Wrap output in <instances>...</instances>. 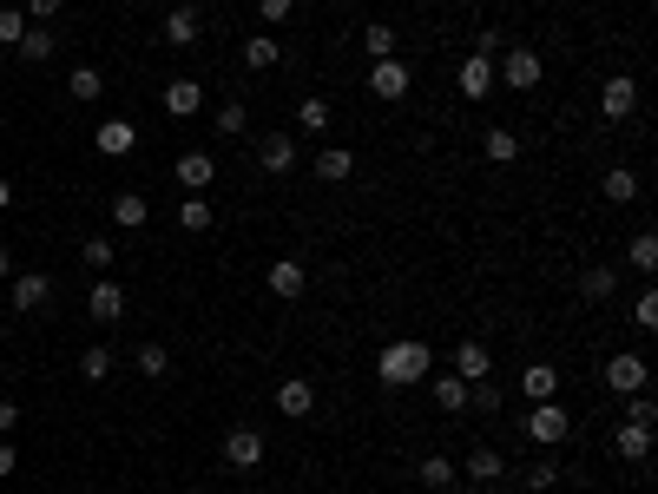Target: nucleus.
Instances as JSON below:
<instances>
[{
    "label": "nucleus",
    "instance_id": "nucleus-1",
    "mask_svg": "<svg viewBox=\"0 0 658 494\" xmlns=\"http://www.w3.org/2000/svg\"><path fill=\"white\" fill-rule=\"evenodd\" d=\"M428 363H435V350L415 343V336H402V343H389V350L376 356V376L389 389H408V383H422V376H428Z\"/></svg>",
    "mask_w": 658,
    "mask_h": 494
},
{
    "label": "nucleus",
    "instance_id": "nucleus-2",
    "mask_svg": "<svg viewBox=\"0 0 658 494\" xmlns=\"http://www.w3.org/2000/svg\"><path fill=\"white\" fill-rule=\"evenodd\" d=\"M527 435L540 448H560L566 435H573V415H566L560 402H533V409H527Z\"/></svg>",
    "mask_w": 658,
    "mask_h": 494
},
{
    "label": "nucleus",
    "instance_id": "nucleus-3",
    "mask_svg": "<svg viewBox=\"0 0 658 494\" xmlns=\"http://www.w3.org/2000/svg\"><path fill=\"white\" fill-rule=\"evenodd\" d=\"M494 80H501L507 93H533V86H540V53L507 47V53H501V66H494Z\"/></svg>",
    "mask_w": 658,
    "mask_h": 494
},
{
    "label": "nucleus",
    "instance_id": "nucleus-4",
    "mask_svg": "<svg viewBox=\"0 0 658 494\" xmlns=\"http://www.w3.org/2000/svg\"><path fill=\"white\" fill-rule=\"evenodd\" d=\"M47 297H53V277H40V271H14L7 277V303H14V310H47Z\"/></svg>",
    "mask_w": 658,
    "mask_h": 494
},
{
    "label": "nucleus",
    "instance_id": "nucleus-5",
    "mask_svg": "<svg viewBox=\"0 0 658 494\" xmlns=\"http://www.w3.org/2000/svg\"><path fill=\"white\" fill-rule=\"evenodd\" d=\"M224 468H237V475L264 468V435H257V429H231V435H224Z\"/></svg>",
    "mask_w": 658,
    "mask_h": 494
},
{
    "label": "nucleus",
    "instance_id": "nucleus-6",
    "mask_svg": "<svg viewBox=\"0 0 658 494\" xmlns=\"http://www.w3.org/2000/svg\"><path fill=\"white\" fill-rule=\"evenodd\" d=\"M599 112H606V119H632V112H639V80H632V73H612V80L599 86Z\"/></svg>",
    "mask_w": 658,
    "mask_h": 494
},
{
    "label": "nucleus",
    "instance_id": "nucleus-7",
    "mask_svg": "<svg viewBox=\"0 0 658 494\" xmlns=\"http://www.w3.org/2000/svg\"><path fill=\"white\" fill-rule=\"evenodd\" d=\"M606 389L612 396H639L645 389V356H606Z\"/></svg>",
    "mask_w": 658,
    "mask_h": 494
},
{
    "label": "nucleus",
    "instance_id": "nucleus-8",
    "mask_svg": "<svg viewBox=\"0 0 658 494\" xmlns=\"http://www.w3.org/2000/svg\"><path fill=\"white\" fill-rule=\"evenodd\" d=\"M448 363H455L461 383H487V376H494V350H487V343H474V336L461 343L455 356H448Z\"/></svg>",
    "mask_w": 658,
    "mask_h": 494
},
{
    "label": "nucleus",
    "instance_id": "nucleus-9",
    "mask_svg": "<svg viewBox=\"0 0 658 494\" xmlns=\"http://www.w3.org/2000/svg\"><path fill=\"white\" fill-rule=\"evenodd\" d=\"M178 185H185V192H211V178H218V159H211V152H178Z\"/></svg>",
    "mask_w": 658,
    "mask_h": 494
},
{
    "label": "nucleus",
    "instance_id": "nucleus-10",
    "mask_svg": "<svg viewBox=\"0 0 658 494\" xmlns=\"http://www.w3.org/2000/svg\"><path fill=\"white\" fill-rule=\"evenodd\" d=\"M303 284H310V271H303L297 257H277V264H270V297L297 303V297H303Z\"/></svg>",
    "mask_w": 658,
    "mask_h": 494
},
{
    "label": "nucleus",
    "instance_id": "nucleus-11",
    "mask_svg": "<svg viewBox=\"0 0 658 494\" xmlns=\"http://www.w3.org/2000/svg\"><path fill=\"white\" fill-rule=\"evenodd\" d=\"M257 159H264V172H290V165H297V139H290V132H264V139H257Z\"/></svg>",
    "mask_w": 658,
    "mask_h": 494
},
{
    "label": "nucleus",
    "instance_id": "nucleus-12",
    "mask_svg": "<svg viewBox=\"0 0 658 494\" xmlns=\"http://www.w3.org/2000/svg\"><path fill=\"white\" fill-rule=\"evenodd\" d=\"M369 93H376V99H402L408 93V66L402 60H376V66H369Z\"/></svg>",
    "mask_w": 658,
    "mask_h": 494
},
{
    "label": "nucleus",
    "instance_id": "nucleus-13",
    "mask_svg": "<svg viewBox=\"0 0 658 494\" xmlns=\"http://www.w3.org/2000/svg\"><path fill=\"white\" fill-rule=\"evenodd\" d=\"M93 145L106 152V159H126L132 145H139V132H132V119H106V126L93 132Z\"/></svg>",
    "mask_w": 658,
    "mask_h": 494
},
{
    "label": "nucleus",
    "instance_id": "nucleus-14",
    "mask_svg": "<svg viewBox=\"0 0 658 494\" xmlns=\"http://www.w3.org/2000/svg\"><path fill=\"white\" fill-rule=\"evenodd\" d=\"M487 93H494V60L468 53V60H461V99H487Z\"/></svg>",
    "mask_w": 658,
    "mask_h": 494
},
{
    "label": "nucleus",
    "instance_id": "nucleus-15",
    "mask_svg": "<svg viewBox=\"0 0 658 494\" xmlns=\"http://www.w3.org/2000/svg\"><path fill=\"white\" fill-rule=\"evenodd\" d=\"M86 303H93V323H119V317H126V290L112 284V277H99Z\"/></svg>",
    "mask_w": 658,
    "mask_h": 494
},
{
    "label": "nucleus",
    "instance_id": "nucleus-16",
    "mask_svg": "<svg viewBox=\"0 0 658 494\" xmlns=\"http://www.w3.org/2000/svg\"><path fill=\"white\" fill-rule=\"evenodd\" d=\"M310 409H316V389L303 383V376H290V383L277 389V415H290V422H303Z\"/></svg>",
    "mask_w": 658,
    "mask_h": 494
},
{
    "label": "nucleus",
    "instance_id": "nucleus-17",
    "mask_svg": "<svg viewBox=\"0 0 658 494\" xmlns=\"http://www.w3.org/2000/svg\"><path fill=\"white\" fill-rule=\"evenodd\" d=\"M349 172H356V152H349V145H323V152H316V178H323V185H343Z\"/></svg>",
    "mask_w": 658,
    "mask_h": 494
},
{
    "label": "nucleus",
    "instance_id": "nucleus-18",
    "mask_svg": "<svg viewBox=\"0 0 658 494\" xmlns=\"http://www.w3.org/2000/svg\"><path fill=\"white\" fill-rule=\"evenodd\" d=\"M395 47H402V33H395L389 20H369V27H362V53H369V60H395Z\"/></svg>",
    "mask_w": 658,
    "mask_h": 494
},
{
    "label": "nucleus",
    "instance_id": "nucleus-19",
    "mask_svg": "<svg viewBox=\"0 0 658 494\" xmlns=\"http://www.w3.org/2000/svg\"><path fill=\"white\" fill-rule=\"evenodd\" d=\"M165 47H198V7H172L165 14Z\"/></svg>",
    "mask_w": 658,
    "mask_h": 494
},
{
    "label": "nucleus",
    "instance_id": "nucleus-20",
    "mask_svg": "<svg viewBox=\"0 0 658 494\" xmlns=\"http://www.w3.org/2000/svg\"><path fill=\"white\" fill-rule=\"evenodd\" d=\"M198 106H204L198 80H172V86H165V112H172V119H191Z\"/></svg>",
    "mask_w": 658,
    "mask_h": 494
},
{
    "label": "nucleus",
    "instance_id": "nucleus-21",
    "mask_svg": "<svg viewBox=\"0 0 658 494\" xmlns=\"http://www.w3.org/2000/svg\"><path fill=\"white\" fill-rule=\"evenodd\" d=\"M14 53H20V60H33V66H47L53 53H60V40H53L47 27H27V33H20V47H14Z\"/></svg>",
    "mask_w": 658,
    "mask_h": 494
},
{
    "label": "nucleus",
    "instance_id": "nucleus-22",
    "mask_svg": "<svg viewBox=\"0 0 658 494\" xmlns=\"http://www.w3.org/2000/svg\"><path fill=\"white\" fill-rule=\"evenodd\" d=\"M612 448H619V462H645V455H652V429H639V422H626V429L612 435Z\"/></svg>",
    "mask_w": 658,
    "mask_h": 494
},
{
    "label": "nucleus",
    "instance_id": "nucleus-23",
    "mask_svg": "<svg viewBox=\"0 0 658 494\" xmlns=\"http://www.w3.org/2000/svg\"><path fill=\"white\" fill-rule=\"evenodd\" d=\"M435 409H441V415H461V409H468V383H461L455 369H448V376H435Z\"/></svg>",
    "mask_w": 658,
    "mask_h": 494
},
{
    "label": "nucleus",
    "instance_id": "nucleus-24",
    "mask_svg": "<svg viewBox=\"0 0 658 494\" xmlns=\"http://www.w3.org/2000/svg\"><path fill=\"white\" fill-rule=\"evenodd\" d=\"M415 475H422V488H455L461 468L448 462V455H422V462H415Z\"/></svg>",
    "mask_w": 658,
    "mask_h": 494
},
{
    "label": "nucleus",
    "instance_id": "nucleus-25",
    "mask_svg": "<svg viewBox=\"0 0 658 494\" xmlns=\"http://www.w3.org/2000/svg\"><path fill=\"white\" fill-rule=\"evenodd\" d=\"M145 218H152V205H145V192H119V198H112V224H126V231H139Z\"/></svg>",
    "mask_w": 658,
    "mask_h": 494
},
{
    "label": "nucleus",
    "instance_id": "nucleus-26",
    "mask_svg": "<svg viewBox=\"0 0 658 494\" xmlns=\"http://www.w3.org/2000/svg\"><path fill=\"white\" fill-rule=\"evenodd\" d=\"M481 152H487V159H494V165H514V159H520V139H514V132H507V126H487Z\"/></svg>",
    "mask_w": 658,
    "mask_h": 494
},
{
    "label": "nucleus",
    "instance_id": "nucleus-27",
    "mask_svg": "<svg viewBox=\"0 0 658 494\" xmlns=\"http://www.w3.org/2000/svg\"><path fill=\"white\" fill-rule=\"evenodd\" d=\"M501 475H507V462L494 455V448H474V455H468V481H481V488H494Z\"/></svg>",
    "mask_w": 658,
    "mask_h": 494
},
{
    "label": "nucleus",
    "instance_id": "nucleus-28",
    "mask_svg": "<svg viewBox=\"0 0 658 494\" xmlns=\"http://www.w3.org/2000/svg\"><path fill=\"white\" fill-rule=\"evenodd\" d=\"M277 60H283V47L270 40V33H257V40H244V66H251V73H270Z\"/></svg>",
    "mask_w": 658,
    "mask_h": 494
},
{
    "label": "nucleus",
    "instance_id": "nucleus-29",
    "mask_svg": "<svg viewBox=\"0 0 658 494\" xmlns=\"http://www.w3.org/2000/svg\"><path fill=\"white\" fill-rule=\"evenodd\" d=\"M520 389H527V402H553V389H560V376H553V363H533L527 376H520Z\"/></svg>",
    "mask_w": 658,
    "mask_h": 494
},
{
    "label": "nucleus",
    "instance_id": "nucleus-30",
    "mask_svg": "<svg viewBox=\"0 0 658 494\" xmlns=\"http://www.w3.org/2000/svg\"><path fill=\"white\" fill-rule=\"evenodd\" d=\"M297 119H303V132H310V139H316V132H329V119H336V112H329V99L303 93V99H297Z\"/></svg>",
    "mask_w": 658,
    "mask_h": 494
},
{
    "label": "nucleus",
    "instance_id": "nucleus-31",
    "mask_svg": "<svg viewBox=\"0 0 658 494\" xmlns=\"http://www.w3.org/2000/svg\"><path fill=\"white\" fill-rule=\"evenodd\" d=\"M66 93H73V99H86V106H93V99L106 93V80H99V66H73V73H66Z\"/></svg>",
    "mask_w": 658,
    "mask_h": 494
},
{
    "label": "nucleus",
    "instance_id": "nucleus-32",
    "mask_svg": "<svg viewBox=\"0 0 658 494\" xmlns=\"http://www.w3.org/2000/svg\"><path fill=\"white\" fill-rule=\"evenodd\" d=\"M211 218H218V211H211V198H204V192H191L185 205H178V224H185V231H211Z\"/></svg>",
    "mask_w": 658,
    "mask_h": 494
},
{
    "label": "nucleus",
    "instance_id": "nucleus-33",
    "mask_svg": "<svg viewBox=\"0 0 658 494\" xmlns=\"http://www.w3.org/2000/svg\"><path fill=\"white\" fill-rule=\"evenodd\" d=\"M612 290H619V271H606V264H593V271L580 277V297H593V303H606Z\"/></svg>",
    "mask_w": 658,
    "mask_h": 494
},
{
    "label": "nucleus",
    "instance_id": "nucleus-34",
    "mask_svg": "<svg viewBox=\"0 0 658 494\" xmlns=\"http://www.w3.org/2000/svg\"><path fill=\"white\" fill-rule=\"evenodd\" d=\"M132 363H139V376H152V383H158V376H172V350H165V343H145Z\"/></svg>",
    "mask_w": 658,
    "mask_h": 494
},
{
    "label": "nucleus",
    "instance_id": "nucleus-35",
    "mask_svg": "<svg viewBox=\"0 0 658 494\" xmlns=\"http://www.w3.org/2000/svg\"><path fill=\"white\" fill-rule=\"evenodd\" d=\"M606 198H612V205H632V198H639V178H632L626 165H612V172H606Z\"/></svg>",
    "mask_w": 658,
    "mask_h": 494
},
{
    "label": "nucleus",
    "instance_id": "nucleus-36",
    "mask_svg": "<svg viewBox=\"0 0 658 494\" xmlns=\"http://www.w3.org/2000/svg\"><path fill=\"white\" fill-rule=\"evenodd\" d=\"M79 376H86V383H106V376H112V350H106V343H93V350L79 356Z\"/></svg>",
    "mask_w": 658,
    "mask_h": 494
},
{
    "label": "nucleus",
    "instance_id": "nucleus-37",
    "mask_svg": "<svg viewBox=\"0 0 658 494\" xmlns=\"http://www.w3.org/2000/svg\"><path fill=\"white\" fill-rule=\"evenodd\" d=\"M626 257H632V271H658V238H652V231H639V238L626 244Z\"/></svg>",
    "mask_w": 658,
    "mask_h": 494
},
{
    "label": "nucleus",
    "instance_id": "nucleus-38",
    "mask_svg": "<svg viewBox=\"0 0 658 494\" xmlns=\"http://www.w3.org/2000/svg\"><path fill=\"white\" fill-rule=\"evenodd\" d=\"M244 126H251V112H244V99H224V106H218V132H224V139H237Z\"/></svg>",
    "mask_w": 658,
    "mask_h": 494
},
{
    "label": "nucleus",
    "instance_id": "nucleus-39",
    "mask_svg": "<svg viewBox=\"0 0 658 494\" xmlns=\"http://www.w3.org/2000/svg\"><path fill=\"white\" fill-rule=\"evenodd\" d=\"M632 323H639V330H658V290H652V284L632 297Z\"/></svg>",
    "mask_w": 658,
    "mask_h": 494
},
{
    "label": "nucleus",
    "instance_id": "nucleus-40",
    "mask_svg": "<svg viewBox=\"0 0 658 494\" xmlns=\"http://www.w3.org/2000/svg\"><path fill=\"white\" fill-rule=\"evenodd\" d=\"M626 422H639V429H652V422H658V402H652V389L626 396Z\"/></svg>",
    "mask_w": 658,
    "mask_h": 494
},
{
    "label": "nucleus",
    "instance_id": "nucleus-41",
    "mask_svg": "<svg viewBox=\"0 0 658 494\" xmlns=\"http://www.w3.org/2000/svg\"><path fill=\"white\" fill-rule=\"evenodd\" d=\"M20 33H27V14L20 7H0V47H20Z\"/></svg>",
    "mask_w": 658,
    "mask_h": 494
},
{
    "label": "nucleus",
    "instance_id": "nucleus-42",
    "mask_svg": "<svg viewBox=\"0 0 658 494\" xmlns=\"http://www.w3.org/2000/svg\"><path fill=\"white\" fill-rule=\"evenodd\" d=\"M468 409H501V389H494V376H487V383H468Z\"/></svg>",
    "mask_w": 658,
    "mask_h": 494
},
{
    "label": "nucleus",
    "instance_id": "nucleus-43",
    "mask_svg": "<svg viewBox=\"0 0 658 494\" xmlns=\"http://www.w3.org/2000/svg\"><path fill=\"white\" fill-rule=\"evenodd\" d=\"M474 53H481V60H501V53H507V33L481 27V33H474Z\"/></svg>",
    "mask_w": 658,
    "mask_h": 494
},
{
    "label": "nucleus",
    "instance_id": "nucleus-44",
    "mask_svg": "<svg viewBox=\"0 0 658 494\" xmlns=\"http://www.w3.org/2000/svg\"><path fill=\"white\" fill-rule=\"evenodd\" d=\"M257 14H264V27H283V20L297 14V0H257Z\"/></svg>",
    "mask_w": 658,
    "mask_h": 494
},
{
    "label": "nucleus",
    "instance_id": "nucleus-45",
    "mask_svg": "<svg viewBox=\"0 0 658 494\" xmlns=\"http://www.w3.org/2000/svg\"><path fill=\"white\" fill-rule=\"evenodd\" d=\"M79 257H86V264H93V271H106V264H112V257H119V251H112L106 238H86V251H79Z\"/></svg>",
    "mask_w": 658,
    "mask_h": 494
},
{
    "label": "nucleus",
    "instance_id": "nucleus-46",
    "mask_svg": "<svg viewBox=\"0 0 658 494\" xmlns=\"http://www.w3.org/2000/svg\"><path fill=\"white\" fill-rule=\"evenodd\" d=\"M553 481H560V468H553V462H533V468H527V488H533V494H547Z\"/></svg>",
    "mask_w": 658,
    "mask_h": 494
},
{
    "label": "nucleus",
    "instance_id": "nucleus-47",
    "mask_svg": "<svg viewBox=\"0 0 658 494\" xmlns=\"http://www.w3.org/2000/svg\"><path fill=\"white\" fill-rule=\"evenodd\" d=\"M60 7H66V0H27V20H33V27H47Z\"/></svg>",
    "mask_w": 658,
    "mask_h": 494
},
{
    "label": "nucleus",
    "instance_id": "nucleus-48",
    "mask_svg": "<svg viewBox=\"0 0 658 494\" xmlns=\"http://www.w3.org/2000/svg\"><path fill=\"white\" fill-rule=\"evenodd\" d=\"M7 429H20V402H0V435Z\"/></svg>",
    "mask_w": 658,
    "mask_h": 494
},
{
    "label": "nucleus",
    "instance_id": "nucleus-49",
    "mask_svg": "<svg viewBox=\"0 0 658 494\" xmlns=\"http://www.w3.org/2000/svg\"><path fill=\"white\" fill-rule=\"evenodd\" d=\"M20 468V455H14V442H0V475H14Z\"/></svg>",
    "mask_w": 658,
    "mask_h": 494
},
{
    "label": "nucleus",
    "instance_id": "nucleus-50",
    "mask_svg": "<svg viewBox=\"0 0 658 494\" xmlns=\"http://www.w3.org/2000/svg\"><path fill=\"white\" fill-rule=\"evenodd\" d=\"M7 277H14V257H7V244H0V284H7Z\"/></svg>",
    "mask_w": 658,
    "mask_h": 494
},
{
    "label": "nucleus",
    "instance_id": "nucleus-51",
    "mask_svg": "<svg viewBox=\"0 0 658 494\" xmlns=\"http://www.w3.org/2000/svg\"><path fill=\"white\" fill-rule=\"evenodd\" d=\"M7 205H14V185H7V178H0V211H7Z\"/></svg>",
    "mask_w": 658,
    "mask_h": 494
},
{
    "label": "nucleus",
    "instance_id": "nucleus-52",
    "mask_svg": "<svg viewBox=\"0 0 658 494\" xmlns=\"http://www.w3.org/2000/svg\"><path fill=\"white\" fill-rule=\"evenodd\" d=\"M0 343H7V323H0Z\"/></svg>",
    "mask_w": 658,
    "mask_h": 494
},
{
    "label": "nucleus",
    "instance_id": "nucleus-53",
    "mask_svg": "<svg viewBox=\"0 0 658 494\" xmlns=\"http://www.w3.org/2000/svg\"><path fill=\"white\" fill-rule=\"evenodd\" d=\"M257 494H277V488H257Z\"/></svg>",
    "mask_w": 658,
    "mask_h": 494
}]
</instances>
